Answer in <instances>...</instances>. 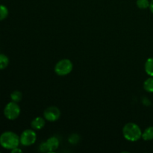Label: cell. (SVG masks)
<instances>
[{"label":"cell","mask_w":153,"mask_h":153,"mask_svg":"<svg viewBox=\"0 0 153 153\" xmlns=\"http://www.w3.org/2000/svg\"><path fill=\"white\" fill-rule=\"evenodd\" d=\"M20 143L19 137L13 131H5L0 135V145L4 149L12 150Z\"/></svg>","instance_id":"6da1fadb"},{"label":"cell","mask_w":153,"mask_h":153,"mask_svg":"<svg viewBox=\"0 0 153 153\" xmlns=\"http://www.w3.org/2000/svg\"><path fill=\"white\" fill-rule=\"evenodd\" d=\"M123 134L128 141L135 142L142 137V131L136 123H128L123 126Z\"/></svg>","instance_id":"7a4b0ae2"},{"label":"cell","mask_w":153,"mask_h":153,"mask_svg":"<svg viewBox=\"0 0 153 153\" xmlns=\"http://www.w3.org/2000/svg\"><path fill=\"white\" fill-rule=\"evenodd\" d=\"M73 68V63L67 58L61 60L55 66V72L58 76H64L70 74Z\"/></svg>","instance_id":"3957f363"},{"label":"cell","mask_w":153,"mask_h":153,"mask_svg":"<svg viewBox=\"0 0 153 153\" xmlns=\"http://www.w3.org/2000/svg\"><path fill=\"white\" fill-rule=\"evenodd\" d=\"M4 114L7 119L14 120L20 114V108L15 102H10L6 105L4 109Z\"/></svg>","instance_id":"277c9868"},{"label":"cell","mask_w":153,"mask_h":153,"mask_svg":"<svg viewBox=\"0 0 153 153\" xmlns=\"http://www.w3.org/2000/svg\"><path fill=\"white\" fill-rule=\"evenodd\" d=\"M37 140V134L34 130L25 129L21 134L19 137L20 143L22 146H28L34 144Z\"/></svg>","instance_id":"5b68a950"},{"label":"cell","mask_w":153,"mask_h":153,"mask_svg":"<svg viewBox=\"0 0 153 153\" xmlns=\"http://www.w3.org/2000/svg\"><path fill=\"white\" fill-rule=\"evenodd\" d=\"M45 120L49 122H55L61 117V111L56 106H50L47 108L43 112Z\"/></svg>","instance_id":"8992f818"},{"label":"cell","mask_w":153,"mask_h":153,"mask_svg":"<svg viewBox=\"0 0 153 153\" xmlns=\"http://www.w3.org/2000/svg\"><path fill=\"white\" fill-rule=\"evenodd\" d=\"M45 124H46L45 118L43 119L41 117H37L31 121V126L34 130H40L45 126Z\"/></svg>","instance_id":"52a82bcc"},{"label":"cell","mask_w":153,"mask_h":153,"mask_svg":"<svg viewBox=\"0 0 153 153\" xmlns=\"http://www.w3.org/2000/svg\"><path fill=\"white\" fill-rule=\"evenodd\" d=\"M46 143L49 147V152H55L59 146V140L56 137H50L46 140Z\"/></svg>","instance_id":"ba28073f"},{"label":"cell","mask_w":153,"mask_h":153,"mask_svg":"<svg viewBox=\"0 0 153 153\" xmlns=\"http://www.w3.org/2000/svg\"><path fill=\"white\" fill-rule=\"evenodd\" d=\"M142 138L144 140H153V126L146 128L142 133Z\"/></svg>","instance_id":"9c48e42d"},{"label":"cell","mask_w":153,"mask_h":153,"mask_svg":"<svg viewBox=\"0 0 153 153\" xmlns=\"http://www.w3.org/2000/svg\"><path fill=\"white\" fill-rule=\"evenodd\" d=\"M145 71L149 76H153V58H148L145 63Z\"/></svg>","instance_id":"30bf717a"},{"label":"cell","mask_w":153,"mask_h":153,"mask_svg":"<svg viewBox=\"0 0 153 153\" xmlns=\"http://www.w3.org/2000/svg\"><path fill=\"white\" fill-rule=\"evenodd\" d=\"M143 89L149 93H153V76L145 81L143 83Z\"/></svg>","instance_id":"8fae6325"},{"label":"cell","mask_w":153,"mask_h":153,"mask_svg":"<svg viewBox=\"0 0 153 153\" xmlns=\"http://www.w3.org/2000/svg\"><path fill=\"white\" fill-rule=\"evenodd\" d=\"M9 59L4 54H0V70H4L8 66Z\"/></svg>","instance_id":"7c38bea8"},{"label":"cell","mask_w":153,"mask_h":153,"mask_svg":"<svg viewBox=\"0 0 153 153\" xmlns=\"http://www.w3.org/2000/svg\"><path fill=\"white\" fill-rule=\"evenodd\" d=\"M10 99L13 102H19L22 99V94L19 91H14L10 94Z\"/></svg>","instance_id":"4fadbf2b"},{"label":"cell","mask_w":153,"mask_h":153,"mask_svg":"<svg viewBox=\"0 0 153 153\" xmlns=\"http://www.w3.org/2000/svg\"><path fill=\"white\" fill-rule=\"evenodd\" d=\"M136 4L140 9H146L149 7L150 1L149 0H137Z\"/></svg>","instance_id":"5bb4252c"},{"label":"cell","mask_w":153,"mask_h":153,"mask_svg":"<svg viewBox=\"0 0 153 153\" xmlns=\"http://www.w3.org/2000/svg\"><path fill=\"white\" fill-rule=\"evenodd\" d=\"M8 16V10L7 7L3 4H0V21L3 20Z\"/></svg>","instance_id":"9a60e30c"},{"label":"cell","mask_w":153,"mask_h":153,"mask_svg":"<svg viewBox=\"0 0 153 153\" xmlns=\"http://www.w3.org/2000/svg\"><path fill=\"white\" fill-rule=\"evenodd\" d=\"M79 140H80V137H79V134H73L70 136L68 140L69 143H72V144H76V143H79Z\"/></svg>","instance_id":"2e32d148"},{"label":"cell","mask_w":153,"mask_h":153,"mask_svg":"<svg viewBox=\"0 0 153 153\" xmlns=\"http://www.w3.org/2000/svg\"><path fill=\"white\" fill-rule=\"evenodd\" d=\"M39 150H40V152H49V147H48L47 143H46V142H44V143H42L40 145V146H39Z\"/></svg>","instance_id":"e0dca14e"},{"label":"cell","mask_w":153,"mask_h":153,"mask_svg":"<svg viewBox=\"0 0 153 153\" xmlns=\"http://www.w3.org/2000/svg\"><path fill=\"white\" fill-rule=\"evenodd\" d=\"M11 152H12V153H15V152H22V150H21L20 149H19V148H18V147H16V148H14V149H12Z\"/></svg>","instance_id":"ac0fdd59"},{"label":"cell","mask_w":153,"mask_h":153,"mask_svg":"<svg viewBox=\"0 0 153 153\" xmlns=\"http://www.w3.org/2000/svg\"><path fill=\"white\" fill-rule=\"evenodd\" d=\"M149 9H150L151 12L153 13V0L150 1V4H149Z\"/></svg>","instance_id":"d6986e66"}]
</instances>
